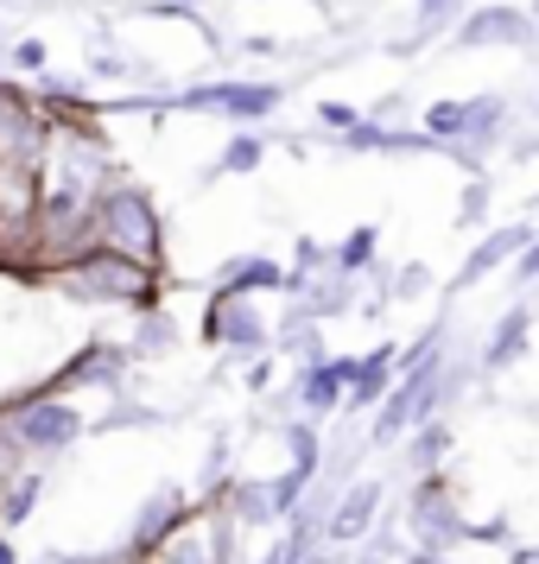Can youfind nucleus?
<instances>
[{"mask_svg":"<svg viewBox=\"0 0 539 564\" xmlns=\"http://www.w3.org/2000/svg\"><path fill=\"white\" fill-rule=\"evenodd\" d=\"M96 241H103V254H121V260H140V267H165V223H159V209L147 204V191H133V184H108L103 204H96Z\"/></svg>","mask_w":539,"mask_h":564,"instance_id":"obj_1","label":"nucleus"},{"mask_svg":"<svg viewBox=\"0 0 539 564\" xmlns=\"http://www.w3.org/2000/svg\"><path fill=\"white\" fill-rule=\"evenodd\" d=\"M0 432L13 437L20 457H57L83 437V412L64 393H13L0 406Z\"/></svg>","mask_w":539,"mask_h":564,"instance_id":"obj_2","label":"nucleus"},{"mask_svg":"<svg viewBox=\"0 0 539 564\" xmlns=\"http://www.w3.org/2000/svg\"><path fill=\"white\" fill-rule=\"evenodd\" d=\"M57 285L71 292V299H83V305H153L159 285H165V273H153V267H140V260H121V254H83L71 273H57Z\"/></svg>","mask_w":539,"mask_h":564,"instance_id":"obj_3","label":"nucleus"},{"mask_svg":"<svg viewBox=\"0 0 539 564\" xmlns=\"http://www.w3.org/2000/svg\"><path fill=\"white\" fill-rule=\"evenodd\" d=\"M470 527L476 520H463L457 488L444 482V476H419V488H412V501H407L412 545L419 552H457V545H470Z\"/></svg>","mask_w":539,"mask_h":564,"instance_id":"obj_4","label":"nucleus"},{"mask_svg":"<svg viewBox=\"0 0 539 564\" xmlns=\"http://www.w3.org/2000/svg\"><path fill=\"white\" fill-rule=\"evenodd\" d=\"M508 128V102L502 96H470V102H432L425 108V140L432 147H495Z\"/></svg>","mask_w":539,"mask_h":564,"instance_id":"obj_5","label":"nucleus"},{"mask_svg":"<svg viewBox=\"0 0 539 564\" xmlns=\"http://www.w3.org/2000/svg\"><path fill=\"white\" fill-rule=\"evenodd\" d=\"M381 501H387L381 476H362V482H349L343 495H336V508H331L324 545H343V552H356V545H368V533H375V520H381Z\"/></svg>","mask_w":539,"mask_h":564,"instance_id":"obj_6","label":"nucleus"},{"mask_svg":"<svg viewBox=\"0 0 539 564\" xmlns=\"http://www.w3.org/2000/svg\"><path fill=\"white\" fill-rule=\"evenodd\" d=\"M273 102H280V89H267V83H209V89L184 96V108H216L229 121H260Z\"/></svg>","mask_w":539,"mask_h":564,"instance_id":"obj_7","label":"nucleus"},{"mask_svg":"<svg viewBox=\"0 0 539 564\" xmlns=\"http://www.w3.org/2000/svg\"><path fill=\"white\" fill-rule=\"evenodd\" d=\"M209 343H229V349H260L267 330H260V311L241 299V292H216L209 305Z\"/></svg>","mask_w":539,"mask_h":564,"instance_id":"obj_8","label":"nucleus"},{"mask_svg":"<svg viewBox=\"0 0 539 564\" xmlns=\"http://www.w3.org/2000/svg\"><path fill=\"white\" fill-rule=\"evenodd\" d=\"M457 39L463 45H527L533 39V13H520V7H476L457 26Z\"/></svg>","mask_w":539,"mask_h":564,"instance_id":"obj_9","label":"nucleus"},{"mask_svg":"<svg viewBox=\"0 0 539 564\" xmlns=\"http://www.w3.org/2000/svg\"><path fill=\"white\" fill-rule=\"evenodd\" d=\"M533 235H539V223H520V229H502V235H488L483 248H476V254L463 260V280H457V285H476L483 273H495L502 260H520L527 248H533Z\"/></svg>","mask_w":539,"mask_h":564,"instance_id":"obj_10","label":"nucleus"},{"mask_svg":"<svg viewBox=\"0 0 539 564\" xmlns=\"http://www.w3.org/2000/svg\"><path fill=\"white\" fill-rule=\"evenodd\" d=\"M39 495H45V469H20V482L0 495V533H13V527H26V513L39 508Z\"/></svg>","mask_w":539,"mask_h":564,"instance_id":"obj_11","label":"nucleus"},{"mask_svg":"<svg viewBox=\"0 0 539 564\" xmlns=\"http://www.w3.org/2000/svg\"><path fill=\"white\" fill-rule=\"evenodd\" d=\"M527 330H533V317H527V311H508V317H502V330H495V343L483 349V368H508V361H520Z\"/></svg>","mask_w":539,"mask_h":564,"instance_id":"obj_12","label":"nucleus"},{"mask_svg":"<svg viewBox=\"0 0 539 564\" xmlns=\"http://www.w3.org/2000/svg\"><path fill=\"white\" fill-rule=\"evenodd\" d=\"M317 121H324V128H336V133H356L362 128V115L349 102H324V108H317Z\"/></svg>","mask_w":539,"mask_h":564,"instance_id":"obj_13","label":"nucleus"},{"mask_svg":"<svg viewBox=\"0 0 539 564\" xmlns=\"http://www.w3.org/2000/svg\"><path fill=\"white\" fill-rule=\"evenodd\" d=\"M255 165H260V140H235L223 153V172H255Z\"/></svg>","mask_w":539,"mask_h":564,"instance_id":"obj_14","label":"nucleus"},{"mask_svg":"<svg viewBox=\"0 0 539 564\" xmlns=\"http://www.w3.org/2000/svg\"><path fill=\"white\" fill-rule=\"evenodd\" d=\"M457 13H463V0H419V20L425 26H451Z\"/></svg>","mask_w":539,"mask_h":564,"instance_id":"obj_15","label":"nucleus"},{"mask_svg":"<svg viewBox=\"0 0 539 564\" xmlns=\"http://www.w3.org/2000/svg\"><path fill=\"white\" fill-rule=\"evenodd\" d=\"M349 564H400V558H394V545H387V539H368V545L349 552Z\"/></svg>","mask_w":539,"mask_h":564,"instance_id":"obj_16","label":"nucleus"},{"mask_svg":"<svg viewBox=\"0 0 539 564\" xmlns=\"http://www.w3.org/2000/svg\"><path fill=\"white\" fill-rule=\"evenodd\" d=\"M368 248H375V235L362 229L356 241H349V248H343V267H362V260H368Z\"/></svg>","mask_w":539,"mask_h":564,"instance_id":"obj_17","label":"nucleus"},{"mask_svg":"<svg viewBox=\"0 0 539 564\" xmlns=\"http://www.w3.org/2000/svg\"><path fill=\"white\" fill-rule=\"evenodd\" d=\"M305 564H349V552H343V545H317Z\"/></svg>","mask_w":539,"mask_h":564,"instance_id":"obj_18","label":"nucleus"},{"mask_svg":"<svg viewBox=\"0 0 539 564\" xmlns=\"http://www.w3.org/2000/svg\"><path fill=\"white\" fill-rule=\"evenodd\" d=\"M400 564H451V552H419V545H412V552H407Z\"/></svg>","mask_w":539,"mask_h":564,"instance_id":"obj_19","label":"nucleus"},{"mask_svg":"<svg viewBox=\"0 0 539 564\" xmlns=\"http://www.w3.org/2000/svg\"><path fill=\"white\" fill-rule=\"evenodd\" d=\"M0 564H20V552H13V539L0 533Z\"/></svg>","mask_w":539,"mask_h":564,"instance_id":"obj_20","label":"nucleus"},{"mask_svg":"<svg viewBox=\"0 0 539 564\" xmlns=\"http://www.w3.org/2000/svg\"><path fill=\"white\" fill-rule=\"evenodd\" d=\"M520 564H539V545H533V552H520Z\"/></svg>","mask_w":539,"mask_h":564,"instance_id":"obj_21","label":"nucleus"},{"mask_svg":"<svg viewBox=\"0 0 539 564\" xmlns=\"http://www.w3.org/2000/svg\"><path fill=\"white\" fill-rule=\"evenodd\" d=\"M533 20H539V0H533Z\"/></svg>","mask_w":539,"mask_h":564,"instance_id":"obj_22","label":"nucleus"}]
</instances>
